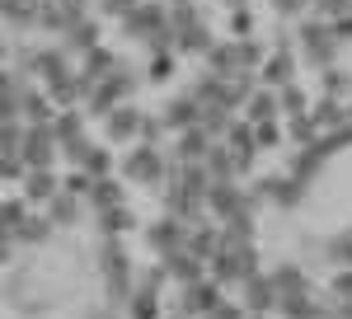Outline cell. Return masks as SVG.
<instances>
[{
  "instance_id": "cell-1",
  "label": "cell",
  "mask_w": 352,
  "mask_h": 319,
  "mask_svg": "<svg viewBox=\"0 0 352 319\" xmlns=\"http://www.w3.org/2000/svg\"><path fill=\"white\" fill-rule=\"evenodd\" d=\"M122 169L132 174L136 184H155V179H160V174H164V164H160V155H155V151H136V155L127 160Z\"/></svg>"
},
{
  "instance_id": "cell-2",
  "label": "cell",
  "mask_w": 352,
  "mask_h": 319,
  "mask_svg": "<svg viewBox=\"0 0 352 319\" xmlns=\"http://www.w3.org/2000/svg\"><path fill=\"white\" fill-rule=\"evenodd\" d=\"M136 122H141V113H136V108H113V113H109V136H113V141H127V136L141 132Z\"/></svg>"
},
{
  "instance_id": "cell-3",
  "label": "cell",
  "mask_w": 352,
  "mask_h": 319,
  "mask_svg": "<svg viewBox=\"0 0 352 319\" xmlns=\"http://www.w3.org/2000/svg\"><path fill=\"white\" fill-rule=\"evenodd\" d=\"M56 192H61V188H56V179L47 169H28V197H33V202H52Z\"/></svg>"
},
{
  "instance_id": "cell-4",
  "label": "cell",
  "mask_w": 352,
  "mask_h": 319,
  "mask_svg": "<svg viewBox=\"0 0 352 319\" xmlns=\"http://www.w3.org/2000/svg\"><path fill=\"white\" fill-rule=\"evenodd\" d=\"M329 258H348L352 263V230H343V235L329 239Z\"/></svg>"
}]
</instances>
